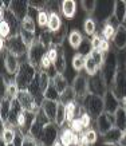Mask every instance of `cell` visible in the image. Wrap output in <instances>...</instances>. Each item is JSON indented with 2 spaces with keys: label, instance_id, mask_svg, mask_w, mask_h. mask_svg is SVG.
<instances>
[{
  "label": "cell",
  "instance_id": "17",
  "mask_svg": "<svg viewBox=\"0 0 126 146\" xmlns=\"http://www.w3.org/2000/svg\"><path fill=\"white\" fill-rule=\"evenodd\" d=\"M23 107L22 105L19 103L18 99L12 101V105H11V111H9V117H8V121L5 125H9L12 127H18V121L20 118V115L23 114Z\"/></svg>",
  "mask_w": 126,
  "mask_h": 146
},
{
  "label": "cell",
  "instance_id": "4",
  "mask_svg": "<svg viewBox=\"0 0 126 146\" xmlns=\"http://www.w3.org/2000/svg\"><path fill=\"white\" fill-rule=\"evenodd\" d=\"M48 50L44 47V44L42 43L39 39H36L34 42V44L28 48V54H27V60L30 62L31 66H34L36 68L38 72H40V63L43 56L46 55Z\"/></svg>",
  "mask_w": 126,
  "mask_h": 146
},
{
  "label": "cell",
  "instance_id": "14",
  "mask_svg": "<svg viewBox=\"0 0 126 146\" xmlns=\"http://www.w3.org/2000/svg\"><path fill=\"white\" fill-rule=\"evenodd\" d=\"M9 9L20 22H23L30 13V4L28 1H23V0H12L9 3Z\"/></svg>",
  "mask_w": 126,
  "mask_h": 146
},
{
  "label": "cell",
  "instance_id": "31",
  "mask_svg": "<svg viewBox=\"0 0 126 146\" xmlns=\"http://www.w3.org/2000/svg\"><path fill=\"white\" fill-rule=\"evenodd\" d=\"M99 71V67L98 64L95 63V60L93 59V56L91 55H89V56H86L85 59V72H86V75H95L97 72Z\"/></svg>",
  "mask_w": 126,
  "mask_h": 146
},
{
  "label": "cell",
  "instance_id": "40",
  "mask_svg": "<svg viewBox=\"0 0 126 146\" xmlns=\"http://www.w3.org/2000/svg\"><path fill=\"white\" fill-rule=\"evenodd\" d=\"M85 59L86 58L82 54L77 52L72 58V68L78 72H81L82 70H85Z\"/></svg>",
  "mask_w": 126,
  "mask_h": 146
},
{
  "label": "cell",
  "instance_id": "34",
  "mask_svg": "<svg viewBox=\"0 0 126 146\" xmlns=\"http://www.w3.org/2000/svg\"><path fill=\"white\" fill-rule=\"evenodd\" d=\"M67 121V114H66V105H63L59 102L58 111H56V118H55V123L58 127H63L64 122Z\"/></svg>",
  "mask_w": 126,
  "mask_h": 146
},
{
  "label": "cell",
  "instance_id": "11",
  "mask_svg": "<svg viewBox=\"0 0 126 146\" xmlns=\"http://www.w3.org/2000/svg\"><path fill=\"white\" fill-rule=\"evenodd\" d=\"M95 122H97V131L103 137L105 134L107 133V131H110L115 126V117H114V114L102 113L95 119Z\"/></svg>",
  "mask_w": 126,
  "mask_h": 146
},
{
  "label": "cell",
  "instance_id": "39",
  "mask_svg": "<svg viewBox=\"0 0 126 146\" xmlns=\"http://www.w3.org/2000/svg\"><path fill=\"white\" fill-rule=\"evenodd\" d=\"M115 32H117V28H114L111 24H109L106 20L103 22V27H102V32H101V35L103 36L106 40H111L115 35Z\"/></svg>",
  "mask_w": 126,
  "mask_h": 146
},
{
  "label": "cell",
  "instance_id": "47",
  "mask_svg": "<svg viewBox=\"0 0 126 146\" xmlns=\"http://www.w3.org/2000/svg\"><path fill=\"white\" fill-rule=\"evenodd\" d=\"M47 3L48 1H44V0H30L28 1V4H30V8L35 9L38 12H40V11H46L47 9Z\"/></svg>",
  "mask_w": 126,
  "mask_h": 146
},
{
  "label": "cell",
  "instance_id": "58",
  "mask_svg": "<svg viewBox=\"0 0 126 146\" xmlns=\"http://www.w3.org/2000/svg\"><path fill=\"white\" fill-rule=\"evenodd\" d=\"M38 146H44L43 143H40V142H38Z\"/></svg>",
  "mask_w": 126,
  "mask_h": 146
},
{
  "label": "cell",
  "instance_id": "41",
  "mask_svg": "<svg viewBox=\"0 0 126 146\" xmlns=\"http://www.w3.org/2000/svg\"><path fill=\"white\" fill-rule=\"evenodd\" d=\"M18 94H19V89L16 83H15V80H9V84H8V89H7V93H5V97L7 99L12 102L15 101L16 98H18Z\"/></svg>",
  "mask_w": 126,
  "mask_h": 146
},
{
  "label": "cell",
  "instance_id": "3",
  "mask_svg": "<svg viewBox=\"0 0 126 146\" xmlns=\"http://www.w3.org/2000/svg\"><path fill=\"white\" fill-rule=\"evenodd\" d=\"M82 105H83L85 111L91 117V119H97L102 113H105L103 98L99 97V95L87 94L83 102H82Z\"/></svg>",
  "mask_w": 126,
  "mask_h": 146
},
{
  "label": "cell",
  "instance_id": "56",
  "mask_svg": "<svg viewBox=\"0 0 126 146\" xmlns=\"http://www.w3.org/2000/svg\"><path fill=\"white\" fill-rule=\"evenodd\" d=\"M122 26H123V27L126 28V18H125V20H123V23H122Z\"/></svg>",
  "mask_w": 126,
  "mask_h": 146
},
{
  "label": "cell",
  "instance_id": "5",
  "mask_svg": "<svg viewBox=\"0 0 126 146\" xmlns=\"http://www.w3.org/2000/svg\"><path fill=\"white\" fill-rule=\"evenodd\" d=\"M71 87L77 94V101L82 103L83 99L86 98V95L89 94V75L78 72V75L72 80Z\"/></svg>",
  "mask_w": 126,
  "mask_h": 146
},
{
  "label": "cell",
  "instance_id": "2",
  "mask_svg": "<svg viewBox=\"0 0 126 146\" xmlns=\"http://www.w3.org/2000/svg\"><path fill=\"white\" fill-rule=\"evenodd\" d=\"M38 75V71L34 66L30 64L28 60L20 63V68H19L18 74L15 75V83L18 86L19 91L22 90H28L30 84L32 83V80L35 79V76Z\"/></svg>",
  "mask_w": 126,
  "mask_h": 146
},
{
  "label": "cell",
  "instance_id": "16",
  "mask_svg": "<svg viewBox=\"0 0 126 146\" xmlns=\"http://www.w3.org/2000/svg\"><path fill=\"white\" fill-rule=\"evenodd\" d=\"M59 141L62 142L63 146H78L79 142V134L74 133L71 129H63L60 135H59Z\"/></svg>",
  "mask_w": 126,
  "mask_h": 146
},
{
  "label": "cell",
  "instance_id": "37",
  "mask_svg": "<svg viewBox=\"0 0 126 146\" xmlns=\"http://www.w3.org/2000/svg\"><path fill=\"white\" fill-rule=\"evenodd\" d=\"M75 101H77V94H75V91H74V89H72L71 86L63 94H60V101L59 102L63 103V105H68V103L75 102Z\"/></svg>",
  "mask_w": 126,
  "mask_h": 146
},
{
  "label": "cell",
  "instance_id": "48",
  "mask_svg": "<svg viewBox=\"0 0 126 146\" xmlns=\"http://www.w3.org/2000/svg\"><path fill=\"white\" fill-rule=\"evenodd\" d=\"M90 55L93 56V59H94L95 63L98 64L99 68L102 67V64H103V62H105V59H106V56H107V54L101 52V51H98V50H93V52H91Z\"/></svg>",
  "mask_w": 126,
  "mask_h": 146
},
{
  "label": "cell",
  "instance_id": "7",
  "mask_svg": "<svg viewBox=\"0 0 126 146\" xmlns=\"http://www.w3.org/2000/svg\"><path fill=\"white\" fill-rule=\"evenodd\" d=\"M107 90V84L103 80L99 71L95 75L89 76V94H94V95H99V97L103 98V95L106 94Z\"/></svg>",
  "mask_w": 126,
  "mask_h": 146
},
{
  "label": "cell",
  "instance_id": "50",
  "mask_svg": "<svg viewBox=\"0 0 126 146\" xmlns=\"http://www.w3.org/2000/svg\"><path fill=\"white\" fill-rule=\"evenodd\" d=\"M9 27L4 20H0V35L3 39H8L9 38Z\"/></svg>",
  "mask_w": 126,
  "mask_h": 146
},
{
  "label": "cell",
  "instance_id": "25",
  "mask_svg": "<svg viewBox=\"0 0 126 146\" xmlns=\"http://www.w3.org/2000/svg\"><path fill=\"white\" fill-rule=\"evenodd\" d=\"M113 15L119 20V23H123L126 18V1L125 0H115L113 4Z\"/></svg>",
  "mask_w": 126,
  "mask_h": 146
},
{
  "label": "cell",
  "instance_id": "6",
  "mask_svg": "<svg viewBox=\"0 0 126 146\" xmlns=\"http://www.w3.org/2000/svg\"><path fill=\"white\" fill-rule=\"evenodd\" d=\"M48 123H51V121L47 118V115L44 114V111L42 110V107H40V110L36 113V119L34 122V125H32L31 130H30V135L35 138L38 142H40L43 130H44V127Z\"/></svg>",
  "mask_w": 126,
  "mask_h": 146
},
{
  "label": "cell",
  "instance_id": "26",
  "mask_svg": "<svg viewBox=\"0 0 126 146\" xmlns=\"http://www.w3.org/2000/svg\"><path fill=\"white\" fill-rule=\"evenodd\" d=\"M62 13L66 19H72L77 12V3L74 0H63L62 1Z\"/></svg>",
  "mask_w": 126,
  "mask_h": 146
},
{
  "label": "cell",
  "instance_id": "18",
  "mask_svg": "<svg viewBox=\"0 0 126 146\" xmlns=\"http://www.w3.org/2000/svg\"><path fill=\"white\" fill-rule=\"evenodd\" d=\"M4 67L7 72L11 75H16L19 68H20V62L19 58L12 55L11 52H7V55H4Z\"/></svg>",
  "mask_w": 126,
  "mask_h": 146
},
{
  "label": "cell",
  "instance_id": "57",
  "mask_svg": "<svg viewBox=\"0 0 126 146\" xmlns=\"http://www.w3.org/2000/svg\"><path fill=\"white\" fill-rule=\"evenodd\" d=\"M1 146H14V143H11V145H4V143H1Z\"/></svg>",
  "mask_w": 126,
  "mask_h": 146
},
{
  "label": "cell",
  "instance_id": "27",
  "mask_svg": "<svg viewBox=\"0 0 126 146\" xmlns=\"http://www.w3.org/2000/svg\"><path fill=\"white\" fill-rule=\"evenodd\" d=\"M11 105L12 102L7 99V98H1L0 102V118H1V126H4L8 121L9 117V111H11Z\"/></svg>",
  "mask_w": 126,
  "mask_h": 146
},
{
  "label": "cell",
  "instance_id": "13",
  "mask_svg": "<svg viewBox=\"0 0 126 146\" xmlns=\"http://www.w3.org/2000/svg\"><path fill=\"white\" fill-rule=\"evenodd\" d=\"M35 119H36V113L23 111V114L20 115V118H19V121H18V129L24 135H28L32 125L35 122Z\"/></svg>",
  "mask_w": 126,
  "mask_h": 146
},
{
  "label": "cell",
  "instance_id": "54",
  "mask_svg": "<svg viewBox=\"0 0 126 146\" xmlns=\"http://www.w3.org/2000/svg\"><path fill=\"white\" fill-rule=\"evenodd\" d=\"M121 107H122V109H123V110L126 111V98H123V99H122V101H121Z\"/></svg>",
  "mask_w": 126,
  "mask_h": 146
},
{
  "label": "cell",
  "instance_id": "38",
  "mask_svg": "<svg viewBox=\"0 0 126 146\" xmlns=\"http://www.w3.org/2000/svg\"><path fill=\"white\" fill-rule=\"evenodd\" d=\"M83 28H85L86 34L89 36H93L97 35V22L94 20V18H91V16H89V18L85 20V23H83Z\"/></svg>",
  "mask_w": 126,
  "mask_h": 146
},
{
  "label": "cell",
  "instance_id": "20",
  "mask_svg": "<svg viewBox=\"0 0 126 146\" xmlns=\"http://www.w3.org/2000/svg\"><path fill=\"white\" fill-rule=\"evenodd\" d=\"M58 106H59V102L47 101V99H44L43 103H42V110L44 111V114L47 115V118H48L51 122H54V123H55V118H56Z\"/></svg>",
  "mask_w": 126,
  "mask_h": 146
},
{
  "label": "cell",
  "instance_id": "42",
  "mask_svg": "<svg viewBox=\"0 0 126 146\" xmlns=\"http://www.w3.org/2000/svg\"><path fill=\"white\" fill-rule=\"evenodd\" d=\"M48 18L50 15L47 11H40V12L36 13V23L38 26L42 28H47L48 27Z\"/></svg>",
  "mask_w": 126,
  "mask_h": 146
},
{
  "label": "cell",
  "instance_id": "9",
  "mask_svg": "<svg viewBox=\"0 0 126 146\" xmlns=\"http://www.w3.org/2000/svg\"><path fill=\"white\" fill-rule=\"evenodd\" d=\"M19 103L22 105L23 110L24 111H31V113H38L40 110V106L36 103L35 98L31 95V93H28V90H22L19 91L18 94V98Z\"/></svg>",
  "mask_w": 126,
  "mask_h": 146
},
{
  "label": "cell",
  "instance_id": "22",
  "mask_svg": "<svg viewBox=\"0 0 126 146\" xmlns=\"http://www.w3.org/2000/svg\"><path fill=\"white\" fill-rule=\"evenodd\" d=\"M91 43H93V50H98L103 54L110 52V44L109 40H106L101 34H97L91 38Z\"/></svg>",
  "mask_w": 126,
  "mask_h": 146
},
{
  "label": "cell",
  "instance_id": "46",
  "mask_svg": "<svg viewBox=\"0 0 126 146\" xmlns=\"http://www.w3.org/2000/svg\"><path fill=\"white\" fill-rule=\"evenodd\" d=\"M51 80L52 79L50 78L48 74H47L46 71H40V72H39V84H40V89L43 93L47 90V87H48V84Z\"/></svg>",
  "mask_w": 126,
  "mask_h": 146
},
{
  "label": "cell",
  "instance_id": "21",
  "mask_svg": "<svg viewBox=\"0 0 126 146\" xmlns=\"http://www.w3.org/2000/svg\"><path fill=\"white\" fill-rule=\"evenodd\" d=\"M16 129L18 127H12V126H9V125L1 126V133H0L1 143H4V145L14 143L15 137H16Z\"/></svg>",
  "mask_w": 126,
  "mask_h": 146
},
{
  "label": "cell",
  "instance_id": "19",
  "mask_svg": "<svg viewBox=\"0 0 126 146\" xmlns=\"http://www.w3.org/2000/svg\"><path fill=\"white\" fill-rule=\"evenodd\" d=\"M121 137H122V131L118 127H115V126H114L110 131H107V133L102 137V143H103V145L115 146V145H118V143H119Z\"/></svg>",
  "mask_w": 126,
  "mask_h": 146
},
{
  "label": "cell",
  "instance_id": "49",
  "mask_svg": "<svg viewBox=\"0 0 126 146\" xmlns=\"http://www.w3.org/2000/svg\"><path fill=\"white\" fill-rule=\"evenodd\" d=\"M83 137H85L86 141L90 142L91 145H93V143H95V142H97V139H98V131L90 127V129H87L85 133H83Z\"/></svg>",
  "mask_w": 126,
  "mask_h": 146
},
{
  "label": "cell",
  "instance_id": "55",
  "mask_svg": "<svg viewBox=\"0 0 126 146\" xmlns=\"http://www.w3.org/2000/svg\"><path fill=\"white\" fill-rule=\"evenodd\" d=\"M54 146H63V145H62V142H60V141L58 139V142H56V143H55Z\"/></svg>",
  "mask_w": 126,
  "mask_h": 146
},
{
  "label": "cell",
  "instance_id": "59",
  "mask_svg": "<svg viewBox=\"0 0 126 146\" xmlns=\"http://www.w3.org/2000/svg\"><path fill=\"white\" fill-rule=\"evenodd\" d=\"M115 146H121V145H119V143H118V145H115Z\"/></svg>",
  "mask_w": 126,
  "mask_h": 146
},
{
  "label": "cell",
  "instance_id": "23",
  "mask_svg": "<svg viewBox=\"0 0 126 146\" xmlns=\"http://www.w3.org/2000/svg\"><path fill=\"white\" fill-rule=\"evenodd\" d=\"M111 42L118 51H122V50L126 48V28L125 27L121 26L118 28L114 38L111 39Z\"/></svg>",
  "mask_w": 126,
  "mask_h": 146
},
{
  "label": "cell",
  "instance_id": "1",
  "mask_svg": "<svg viewBox=\"0 0 126 146\" xmlns=\"http://www.w3.org/2000/svg\"><path fill=\"white\" fill-rule=\"evenodd\" d=\"M99 72H101V75H102L103 80L106 82V84H107L109 90H110L113 87V84H114V80H115V76H117V72H118L117 52L110 51V52L107 54V56L105 59L102 67L99 68Z\"/></svg>",
  "mask_w": 126,
  "mask_h": 146
},
{
  "label": "cell",
  "instance_id": "29",
  "mask_svg": "<svg viewBox=\"0 0 126 146\" xmlns=\"http://www.w3.org/2000/svg\"><path fill=\"white\" fill-rule=\"evenodd\" d=\"M50 18H48V28L51 32H55L58 31L59 28L63 26V22L62 19H60V15L58 12H48Z\"/></svg>",
  "mask_w": 126,
  "mask_h": 146
},
{
  "label": "cell",
  "instance_id": "51",
  "mask_svg": "<svg viewBox=\"0 0 126 146\" xmlns=\"http://www.w3.org/2000/svg\"><path fill=\"white\" fill-rule=\"evenodd\" d=\"M23 146H38V141H36L34 137H31V135L28 134V135H26V138H24Z\"/></svg>",
  "mask_w": 126,
  "mask_h": 146
},
{
  "label": "cell",
  "instance_id": "30",
  "mask_svg": "<svg viewBox=\"0 0 126 146\" xmlns=\"http://www.w3.org/2000/svg\"><path fill=\"white\" fill-rule=\"evenodd\" d=\"M43 95H44V99H47V101H55V102L60 101V94H59V91L56 90V87H55V84L52 80L50 82L48 87H47V90L43 93Z\"/></svg>",
  "mask_w": 126,
  "mask_h": 146
},
{
  "label": "cell",
  "instance_id": "15",
  "mask_svg": "<svg viewBox=\"0 0 126 146\" xmlns=\"http://www.w3.org/2000/svg\"><path fill=\"white\" fill-rule=\"evenodd\" d=\"M103 107L105 113H107V114H115L117 110L121 107V101L114 95L111 90H107L103 95Z\"/></svg>",
  "mask_w": 126,
  "mask_h": 146
},
{
  "label": "cell",
  "instance_id": "53",
  "mask_svg": "<svg viewBox=\"0 0 126 146\" xmlns=\"http://www.w3.org/2000/svg\"><path fill=\"white\" fill-rule=\"evenodd\" d=\"M119 145L126 146V130L125 131H122V137H121V139H119Z\"/></svg>",
  "mask_w": 126,
  "mask_h": 146
},
{
  "label": "cell",
  "instance_id": "43",
  "mask_svg": "<svg viewBox=\"0 0 126 146\" xmlns=\"http://www.w3.org/2000/svg\"><path fill=\"white\" fill-rule=\"evenodd\" d=\"M20 36H22V39L24 40V43L27 44V47L30 48L32 44H34V42L36 40L35 38V34L34 32H30V31H26V30H20Z\"/></svg>",
  "mask_w": 126,
  "mask_h": 146
},
{
  "label": "cell",
  "instance_id": "35",
  "mask_svg": "<svg viewBox=\"0 0 126 146\" xmlns=\"http://www.w3.org/2000/svg\"><path fill=\"white\" fill-rule=\"evenodd\" d=\"M52 82H54L55 87H56V90L59 91V94H63L66 90L68 89V87H70V86H68L67 79L63 76V74H58V75L52 79Z\"/></svg>",
  "mask_w": 126,
  "mask_h": 146
},
{
  "label": "cell",
  "instance_id": "44",
  "mask_svg": "<svg viewBox=\"0 0 126 146\" xmlns=\"http://www.w3.org/2000/svg\"><path fill=\"white\" fill-rule=\"evenodd\" d=\"M22 28L26 30V31H30L35 34V20H34V18H32L30 13L27 15V18L22 22Z\"/></svg>",
  "mask_w": 126,
  "mask_h": 146
},
{
  "label": "cell",
  "instance_id": "12",
  "mask_svg": "<svg viewBox=\"0 0 126 146\" xmlns=\"http://www.w3.org/2000/svg\"><path fill=\"white\" fill-rule=\"evenodd\" d=\"M0 20H4L9 27V38H14V36H19L20 35V30H22V22L19 20L16 16L14 15V12L11 9H7L4 12V15L0 18ZM8 38V39H9Z\"/></svg>",
  "mask_w": 126,
  "mask_h": 146
},
{
  "label": "cell",
  "instance_id": "52",
  "mask_svg": "<svg viewBox=\"0 0 126 146\" xmlns=\"http://www.w3.org/2000/svg\"><path fill=\"white\" fill-rule=\"evenodd\" d=\"M78 146H93L90 142H87L83 137V133L79 134V142H78Z\"/></svg>",
  "mask_w": 126,
  "mask_h": 146
},
{
  "label": "cell",
  "instance_id": "10",
  "mask_svg": "<svg viewBox=\"0 0 126 146\" xmlns=\"http://www.w3.org/2000/svg\"><path fill=\"white\" fill-rule=\"evenodd\" d=\"M58 139H59V127L56 126V123L51 122L43 130L40 143H43L44 146H54L58 142Z\"/></svg>",
  "mask_w": 126,
  "mask_h": 146
},
{
  "label": "cell",
  "instance_id": "33",
  "mask_svg": "<svg viewBox=\"0 0 126 146\" xmlns=\"http://www.w3.org/2000/svg\"><path fill=\"white\" fill-rule=\"evenodd\" d=\"M68 43H70V46H71L74 50H78L79 48V46H81L82 43V39H83V36H82V34L78 30H72L70 34H68Z\"/></svg>",
  "mask_w": 126,
  "mask_h": 146
},
{
  "label": "cell",
  "instance_id": "24",
  "mask_svg": "<svg viewBox=\"0 0 126 146\" xmlns=\"http://www.w3.org/2000/svg\"><path fill=\"white\" fill-rule=\"evenodd\" d=\"M67 36V26L63 24L58 31L51 32V44L52 47H60Z\"/></svg>",
  "mask_w": 126,
  "mask_h": 146
},
{
  "label": "cell",
  "instance_id": "32",
  "mask_svg": "<svg viewBox=\"0 0 126 146\" xmlns=\"http://www.w3.org/2000/svg\"><path fill=\"white\" fill-rule=\"evenodd\" d=\"M115 117V127H118L121 131H125L126 130V111L119 107L117 110V113L114 114Z\"/></svg>",
  "mask_w": 126,
  "mask_h": 146
},
{
  "label": "cell",
  "instance_id": "28",
  "mask_svg": "<svg viewBox=\"0 0 126 146\" xmlns=\"http://www.w3.org/2000/svg\"><path fill=\"white\" fill-rule=\"evenodd\" d=\"M54 66L58 71V74H63L66 71V56H64V51H63L62 47H58V54H56V58L54 60Z\"/></svg>",
  "mask_w": 126,
  "mask_h": 146
},
{
  "label": "cell",
  "instance_id": "36",
  "mask_svg": "<svg viewBox=\"0 0 126 146\" xmlns=\"http://www.w3.org/2000/svg\"><path fill=\"white\" fill-rule=\"evenodd\" d=\"M78 52L82 54L85 58L89 56V55L93 52V43H91L90 38H86V36H83L82 43H81V46H79V48H78Z\"/></svg>",
  "mask_w": 126,
  "mask_h": 146
},
{
  "label": "cell",
  "instance_id": "8",
  "mask_svg": "<svg viewBox=\"0 0 126 146\" xmlns=\"http://www.w3.org/2000/svg\"><path fill=\"white\" fill-rule=\"evenodd\" d=\"M7 50L8 52H11L15 56H27L28 54V47L27 44L24 43V40L22 39V36H14V38H9L7 39Z\"/></svg>",
  "mask_w": 126,
  "mask_h": 146
},
{
  "label": "cell",
  "instance_id": "45",
  "mask_svg": "<svg viewBox=\"0 0 126 146\" xmlns=\"http://www.w3.org/2000/svg\"><path fill=\"white\" fill-rule=\"evenodd\" d=\"M81 4H82V8L85 9V12L89 16H91L93 12L95 11V8H97V1L95 0H83Z\"/></svg>",
  "mask_w": 126,
  "mask_h": 146
}]
</instances>
